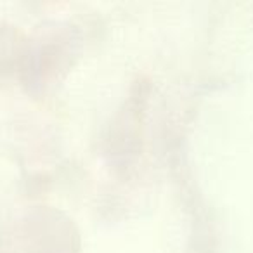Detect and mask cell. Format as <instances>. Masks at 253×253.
I'll list each match as a JSON object with an SVG mask.
<instances>
[]
</instances>
